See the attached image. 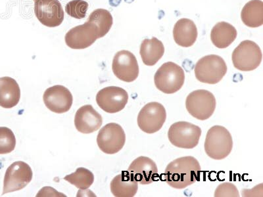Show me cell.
<instances>
[{
  "label": "cell",
  "mask_w": 263,
  "mask_h": 197,
  "mask_svg": "<svg viewBox=\"0 0 263 197\" xmlns=\"http://www.w3.org/2000/svg\"><path fill=\"white\" fill-rule=\"evenodd\" d=\"M201 129L195 124L180 121L171 126L168 137L171 144L181 149H192L199 144Z\"/></svg>",
  "instance_id": "obj_7"
},
{
  "label": "cell",
  "mask_w": 263,
  "mask_h": 197,
  "mask_svg": "<svg viewBox=\"0 0 263 197\" xmlns=\"http://www.w3.org/2000/svg\"><path fill=\"white\" fill-rule=\"evenodd\" d=\"M232 58L236 69L244 72L252 71L261 63V49L254 42L243 41L234 49Z\"/></svg>",
  "instance_id": "obj_6"
},
{
  "label": "cell",
  "mask_w": 263,
  "mask_h": 197,
  "mask_svg": "<svg viewBox=\"0 0 263 197\" xmlns=\"http://www.w3.org/2000/svg\"><path fill=\"white\" fill-rule=\"evenodd\" d=\"M166 119L163 105L158 102L147 103L138 116V125L144 132L152 134L161 130Z\"/></svg>",
  "instance_id": "obj_9"
},
{
  "label": "cell",
  "mask_w": 263,
  "mask_h": 197,
  "mask_svg": "<svg viewBox=\"0 0 263 197\" xmlns=\"http://www.w3.org/2000/svg\"><path fill=\"white\" fill-rule=\"evenodd\" d=\"M127 171L134 180L142 185L151 184L159 177L157 164L146 156H140L135 159Z\"/></svg>",
  "instance_id": "obj_16"
},
{
  "label": "cell",
  "mask_w": 263,
  "mask_h": 197,
  "mask_svg": "<svg viewBox=\"0 0 263 197\" xmlns=\"http://www.w3.org/2000/svg\"><path fill=\"white\" fill-rule=\"evenodd\" d=\"M64 180L79 189L86 190L93 184L95 175L88 169L79 168L76 172L65 176Z\"/></svg>",
  "instance_id": "obj_24"
},
{
  "label": "cell",
  "mask_w": 263,
  "mask_h": 197,
  "mask_svg": "<svg viewBox=\"0 0 263 197\" xmlns=\"http://www.w3.org/2000/svg\"><path fill=\"white\" fill-rule=\"evenodd\" d=\"M32 175V169L29 164L23 161L13 163L5 175L3 194L24 189L31 182Z\"/></svg>",
  "instance_id": "obj_11"
},
{
  "label": "cell",
  "mask_w": 263,
  "mask_h": 197,
  "mask_svg": "<svg viewBox=\"0 0 263 197\" xmlns=\"http://www.w3.org/2000/svg\"><path fill=\"white\" fill-rule=\"evenodd\" d=\"M205 151L211 159L222 160L227 158L233 148V140L230 131L221 126H214L206 133Z\"/></svg>",
  "instance_id": "obj_2"
},
{
  "label": "cell",
  "mask_w": 263,
  "mask_h": 197,
  "mask_svg": "<svg viewBox=\"0 0 263 197\" xmlns=\"http://www.w3.org/2000/svg\"><path fill=\"white\" fill-rule=\"evenodd\" d=\"M238 32L234 26L226 22L218 23L211 32V40L214 46L224 49L231 45L236 39Z\"/></svg>",
  "instance_id": "obj_21"
},
{
  "label": "cell",
  "mask_w": 263,
  "mask_h": 197,
  "mask_svg": "<svg viewBox=\"0 0 263 197\" xmlns=\"http://www.w3.org/2000/svg\"><path fill=\"white\" fill-rule=\"evenodd\" d=\"M34 2L39 1V0H34Z\"/></svg>",
  "instance_id": "obj_29"
},
{
  "label": "cell",
  "mask_w": 263,
  "mask_h": 197,
  "mask_svg": "<svg viewBox=\"0 0 263 197\" xmlns=\"http://www.w3.org/2000/svg\"><path fill=\"white\" fill-rule=\"evenodd\" d=\"M216 105L215 96L205 90L192 91L185 100L187 112L195 119L201 121L211 118L215 111Z\"/></svg>",
  "instance_id": "obj_5"
},
{
  "label": "cell",
  "mask_w": 263,
  "mask_h": 197,
  "mask_svg": "<svg viewBox=\"0 0 263 197\" xmlns=\"http://www.w3.org/2000/svg\"><path fill=\"white\" fill-rule=\"evenodd\" d=\"M185 72L182 68L173 62H166L157 70L155 85L161 92L173 94L184 86Z\"/></svg>",
  "instance_id": "obj_3"
},
{
  "label": "cell",
  "mask_w": 263,
  "mask_h": 197,
  "mask_svg": "<svg viewBox=\"0 0 263 197\" xmlns=\"http://www.w3.org/2000/svg\"><path fill=\"white\" fill-rule=\"evenodd\" d=\"M128 94L123 88L109 86L102 89L96 95L98 106L107 113H117L124 109L127 104Z\"/></svg>",
  "instance_id": "obj_12"
},
{
  "label": "cell",
  "mask_w": 263,
  "mask_h": 197,
  "mask_svg": "<svg viewBox=\"0 0 263 197\" xmlns=\"http://www.w3.org/2000/svg\"><path fill=\"white\" fill-rule=\"evenodd\" d=\"M21 90L15 80L10 77L0 78V106L11 109L20 102Z\"/></svg>",
  "instance_id": "obj_20"
},
{
  "label": "cell",
  "mask_w": 263,
  "mask_h": 197,
  "mask_svg": "<svg viewBox=\"0 0 263 197\" xmlns=\"http://www.w3.org/2000/svg\"><path fill=\"white\" fill-rule=\"evenodd\" d=\"M88 19L97 26L102 37H104L109 32L114 24V18L111 13L105 9H96L89 16Z\"/></svg>",
  "instance_id": "obj_25"
},
{
  "label": "cell",
  "mask_w": 263,
  "mask_h": 197,
  "mask_svg": "<svg viewBox=\"0 0 263 197\" xmlns=\"http://www.w3.org/2000/svg\"><path fill=\"white\" fill-rule=\"evenodd\" d=\"M103 37L100 30L92 21L88 19L84 24L77 26L65 34V43L70 48L84 49L92 45Z\"/></svg>",
  "instance_id": "obj_8"
},
{
  "label": "cell",
  "mask_w": 263,
  "mask_h": 197,
  "mask_svg": "<svg viewBox=\"0 0 263 197\" xmlns=\"http://www.w3.org/2000/svg\"><path fill=\"white\" fill-rule=\"evenodd\" d=\"M102 123V116L90 105L82 106L75 114L74 125L79 132L85 134L95 132Z\"/></svg>",
  "instance_id": "obj_17"
},
{
  "label": "cell",
  "mask_w": 263,
  "mask_h": 197,
  "mask_svg": "<svg viewBox=\"0 0 263 197\" xmlns=\"http://www.w3.org/2000/svg\"><path fill=\"white\" fill-rule=\"evenodd\" d=\"M224 60L217 55H209L202 57L195 66V76L202 83L216 84L222 81L227 72Z\"/></svg>",
  "instance_id": "obj_4"
},
{
  "label": "cell",
  "mask_w": 263,
  "mask_h": 197,
  "mask_svg": "<svg viewBox=\"0 0 263 197\" xmlns=\"http://www.w3.org/2000/svg\"><path fill=\"white\" fill-rule=\"evenodd\" d=\"M15 146L16 139L13 131L8 128L0 127V154L10 153Z\"/></svg>",
  "instance_id": "obj_26"
},
{
  "label": "cell",
  "mask_w": 263,
  "mask_h": 197,
  "mask_svg": "<svg viewBox=\"0 0 263 197\" xmlns=\"http://www.w3.org/2000/svg\"><path fill=\"white\" fill-rule=\"evenodd\" d=\"M43 100L46 107L51 111L62 114L69 111L73 97L67 88L57 85L47 89L44 93Z\"/></svg>",
  "instance_id": "obj_15"
},
{
  "label": "cell",
  "mask_w": 263,
  "mask_h": 197,
  "mask_svg": "<svg viewBox=\"0 0 263 197\" xmlns=\"http://www.w3.org/2000/svg\"><path fill=\"white\" fill-rule=\"evenodd\" d=\"M88 4L83 0H72L65 7L66 12L72 17L82 19L85 17Z\"/></svg>",
  "instance_id": "obj_27"
},
{
  "label": "cell",
  "mask_w": 263,
  "mask_h": 197,
  "mask_svg": "<svg viewBox=\"0 0 263 197\" xmlns=\"http://www.w3.org/2000/svg\"><path fill=\"white\" fill-rule=\"evenodd\" d=\"M110 189L114 196L133 197L137 193L138 183L128 171H123L112 179Z\"/></svg>",
  "instance_id": "obj_19"
},
{
  "label": "cell",
  "mask_w": 263,
  "mask_h": 197,
  "mask_svg": "<svg viewBox=\"0 0 263 197\" xmlns=\"http://www.w3.org/2000/svg\"><path fill=\"white\" fill-rule=\"evenodd\" d=\"M115 76L125 82L135 81L139 75V66L133 53L121 50L115 54L112 63Z\"/></svg>",
  "instance_id": "obj_13"
},
{
  "label": "cell",
  "mask_w": 263,
  "mask_h": 197,
  "mask_svg": "<svg viewBox=\"0 0 263 197\" xmlns=\"http://www.w3.org/2000/svg\"><path fill=\"white\" fill-rule=\"evenodd\" d=\"M197 35L196 25L189 18H181L174 27V40L178 46L183 48L193 46L197 41Z\"/></svg>",
  "instance_id": "obj_18"
},
{
  "label": "cell",
  "mask_w": 263,
  "mask_h": 197,
  "mask_svg": "<svg viewBox=\"0 0 263 197\" xmlns=\"http://www.w3.org/2000/svg\"><path fill=\"white\" fill-rule=\"evenodd\" d=\"M125 142V133L118 124H107L99 131L97 137L98 147L105 154L117 153L123 149Z\"/></svg>",
  "instance_id": "obj_10"
},
{
  "label": "cell",
  "mask_w": 263,
  "mask_h": 197,
  "mask_svg": "<svg viewBox=\"0 0 263 197\" xmlns=\"http://www.w3.org/2000/svg\"><path fill=\"white\" fill-rule=\"evenodd\" d=\"M34 13L37 20L47 27H59L64 20V11L59 0L34 2Z\"/></svg>",
  "instance_id": "obj_14"
},
{
  "label": "cell",
  "mask_w": 263,
  "mask_h": 197,
  "mask_svg": "<svg viewBox=\"0 0 263 197\" xmlns=\"http://www.w3.org/2000/svg\"><path fill=\"white\" fill-rule=\"evenodd\" d=\"M201 166L194 156L180 157L171 162L164 171V180L176 189L186 188L200 180Z\"/></svg>",
  "instance_id": "obj_1"
},
{
  "label": "cell",
  "mask_w": 263,
  "mask_h": 197,
  "mask_svg": "<svg viewBox=\"0 0 263 197\" xmlns=\"http://www.w3.org/2000/svg\"><path fill=\"white\" fill-rule=\"evenodd\" d=\"M214 196L215 197H239L238 188L232 183L225 182L217 187Z\"/></svg>",
  "instance_id": "obj_28"
},
{
  "label": "cell",
  "mask_w": 263,
  "mask_h": 197,
  "mask_svg": "<svg viewBox=\"0 0 263 197\" xmlns=\"http://www.w3.org/2000/svg\"><path fill=\"white\" fill-rule=\"evenodd\" d=\"M244 25L250 28H257L263 25V2L251 0L244 6L241 13Z\"/></svg>",
  "instance_id": "obj_23"
},
{
  "label": "cell",
  "mask_w": 263,
  "mask_h": 197,
  "mask_svg": "<svg viewBox=\"0 0 263 197\" xmlns=\"http://www.w3.org/2000/svg\"><path fill=\"white\" fill-rule=\"evenodd\" d=\"M164 47L156 37L145 39L141 44L140 53L142 62L147 66H154L163 57Z\"/></svg>",
  "instance_id": "obj_22"
}]
</instances>
